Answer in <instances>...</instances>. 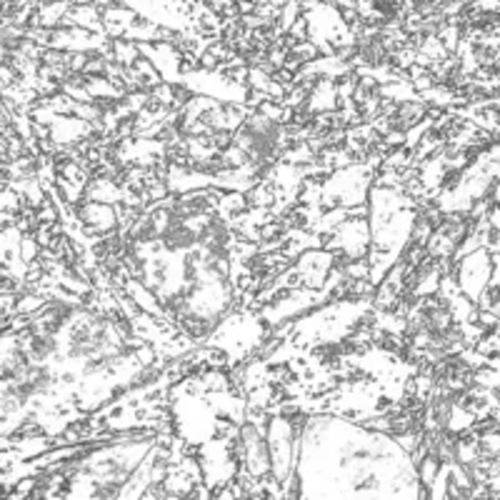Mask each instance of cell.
<instances>
[{
    "mask_svg": "<svg viewBox=\"0 0 500 500\" xmlns=\"http://www.w3.org/2000/svg\"><path fill=\"white\" fill-rule=\"evenodd\" d=\"M238 145L240 150L253 158V160H268L275 155L278 145H280V128L273 123L270 118H250L248 123L240 128L238 133Z\"/></svg>",
    "mask_w": 500,
    "mask_h": 500,
    "instance_id": "cell-1",
    "label": "cell"
}]
</instances>
